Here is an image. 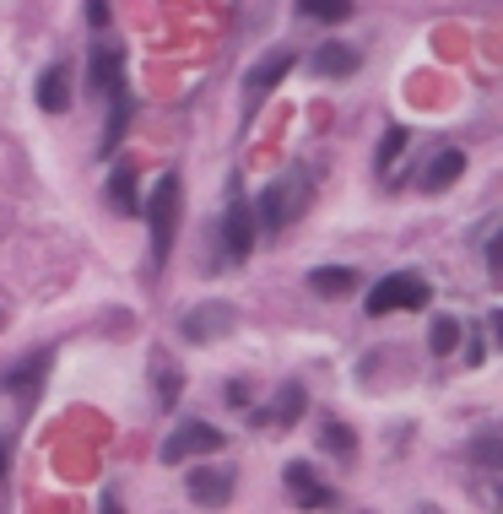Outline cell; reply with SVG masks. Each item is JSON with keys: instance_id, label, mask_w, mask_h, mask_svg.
<instances>
[{"instance_id": "1", "label": "cell", "mask_w": 503, "mask_h": 514, "mask_svg": "<svg viewBox=\"0 0 503 514\" xmlns=\"http://www.w3.org/2000/svg\"><path fill=\"white\" fill-rule=\"evenodd\" d=\"M179 217H184V179L179 174H163L152 190V206H147V228H152V266L163 271L168 255H174V239H179Z\"/></svg>"}, {"instance_id": "2", "label": "cell", "mask_w": 503, "mask_h": 514, "mask_svg": "<svg viewBox=\"0 0 503 514\" xmlns=\"http://www.w3.org/2000/svg\"><path fill=\"white\" fill-rule=\"evenodd\" d=\"M309 190H314V174H309V168H293L287 179H276L271 190L260 195V222H266L271 239L287 228V222L303 217V206H309Z\"/></svg>"}, {"instance_id": "3", "label": "cell", "mask_w": 503, "mask_h": 514, "mask_svg": "<svg viewBox=\"0 0 503 514\" xmlns=\"http://www.w3.org/2000/svg\"><path fill=\"white\" fill-rule=\"evenodd\" d=\"M433 303V287L422 282L417 271H395L385 282H374L368 293V314H395V309H428Z\"/></svg>"}, {"instance_id": "4", "label": "cell", "mask_w": 503, "mask_h": 514, "mask_svg": "<svg viewBox=\"0 0 503 514\" xmlns=\"http://www.w3.org/2000/svg\"><path fill=\"white\" fill-rule=\"evenodd\" d=\"M222 428H211V423H179L174 433H168V444H163V466H184V460H195V455H211V450H222Z\"/></svg>"}, {"instance_id": "5", "label": "cell", "mask_w": 503, "mask_h": 514, "mask_svg": "<svg viewBox=\"0 0 503 514\" xmlns=\"http://www.w3.org/2000/svg\"><path fill=\"white\" fill-rule=\"evenodd\" d=\"M222 255H228V260H249V255H255V212H249L244 195H233L228 217H222Z\"/></svg>"}, {"instance_id": "6", "label": "cell", "mask_w": 503, "mask_h": 514, "mask_svg": "<svg viewBox=\"0 0 503 514\" xmlns=\"http://www.w3.org/2000/svg\"><path fill=\"white\" fill-rule=\"evenodd\" d=\"M293 65H298V55H293L287 44H282V49H266V55L249 65V76H244V98H249V103H260L276 82H282L287 71H293Z\"/></svg>"}, {"instance_id": "7", "label": "cell", "mask_w": 503, "mask_h": 514, "mask_svg": "<svg viewBox=\"0 0 503 514\" xmlns=\"http://www.w3.org/2000/svg\"><path fill=\"white\" fill-rule=\"evenodd\" d=\"M233 320H238L233 303H201V309H184L179 331H184V341H217L233 331Z\"/></svg>"}, {"instance_id": "8", "label": "cell", "mask_w": 503, "mask_h": 514, "mask_svg": "<svg viewBox=\"0 0 503 514\" xmlns=\"http://www.w3.org/2000/svg\"><path fill=\"white\" fill-rule=\"evenodd\" d=\"M190 498L201 509H222L233 498V471L228 466H201V471H190Z\"/></svg>"}, {"instance_id": "9", "label": "cell", "mask_w": 503, "mask_h": 514, "mask_svg": "<svg viewBox=\"0 0 503 514\" xmlns=\"http://www.w3.org/2000/svg\"><path fill=\"white\" fill-rule=\"evenodd\" d=\"M44 374H49V352H33V358H22V363L6 374V390L17 395L22 406H33L38 390H44Z\"/></svg>"}, {"instance_id": "10", "label": "cell", "mask_w": 503, "mask_h": 514, "mask_svg": "<svg viewBox=\"0 0 503 514\" xmlns=\"http://www.w3.org/2000/svg\"><path fill=\"white\" fill-rule=\"evenodd\" d=\"M287 487L298 493L303 509H336V487H325L309 466H303V460H293V466H287Z\"/></svg>"}, {"instance_id": "11", "label": "cell", "mask_w": 503, "mask_h": 514, "mask_svg": "<svg viewBox=\"0 0 503 514\" xmlns=\"http://www.w3.org/2000/svg\"><path fill=\"white\" fill-rule=\"evenodd\" d=\"M38 109L44 114L71 109V65H49V71L38 76Z\"/></svg>"}, {"instance_id": "12", "label": "cell", "mask_w": 503, "mask_h": 514, "mask_svg": "<svg viewBox=\"0 0 503 514\" xmlns=\"http://www.w3.org/2000/svg\"><path fill=\"white\" fill-rule=\"evenodd\" d=\"M460 174H466V152L455 147H439V157L428 163V174H422V190H449Z\"/></svg>"}, {"instance_id": "13", "label": "cell", "mask_w": 503, "mask_h": 514, "mask_svg": "<svg viewBox=\"0 0 503 514\" xmlns=\"http://www.w3.org/2000/svg\"><path fill=\"white\" fill-rule=\"evenodd\" d=\"M357 65H363V60H357V49H347V44H320V49H314V71L336 76V82H341V76H357Z\"/></svg>"}, {"instance_id": "14", "label": "cell", "mask_w": 503, "mask_h": 514, "mask_svg": "<svg viewBox=\"0 0 503 514\" xmlns=\"http://www.w3.org/2000/svg\"><path fill=\"white\" fill-rule=\"evenodd\" d=\"M92 98H109V92H119V55L114 49H92V76H87Z\"/></svg>"}, {"instance_id": "15", "label": "cell", "mask_w": 503, "mask_h": 514, "mask_svg": "<svg viewBox=\"0 0 503 514\" xmlns=\"http://www.w3.org/2000/svg\"><path fill=\"white\" fill-rule=\"evenodd\" d=\"M309 287L320 298H347L352 287H357V271H347V266H320V271H309Z\"/></svg>"}, {"instance_id": "16", "label": "cell", "mask_w": 503, "mask_h": 514, "mask_svg": "<svg viewBox=\"0 0 503 514\" xmlns=\"http://www.w3.org/2000/svg\"><path fill=\"white\" fill-rule=\"evenodd\" d=\"M136 174L130 168H114V179H109V212L114 217H136Z\"/></svg>"}, {"instance_id": "17", "label": "cell", "mask_w": 503, "mask_h": 514, "mask_svg": "<svg viewBox=\"0 0 503 514\" xmlns=\"http://www.w3.org/2000/svg\"><path fill=\"white\" fill-rule=\"evenodd\" d=\"M303 406H309V395H303V385L293 379V385H287L282 395H276V406H271V423H276V428H293L298 417H303Z\"/></svg>"}, {"instance_id": "18", "label": "cell", "mask_w": 503, "mask_h": 514, "mask_svg": "<svg viewBox=\"0 0 503 514\" xmlns=\"http://www.w3.org/2000/svg\"><path fill=\"white\" fill-rule=\"evenodd\" d=\"M320 444H325V450H336L341 460H357V433L347 423H325L320 428Z\"/></svg>"}, {"instance_id": "19", "label": "cell", "mask_w": 503, "mask_h": 514, "mask_svg": "<svg viewBox=\"0 0 503 514\" xmlns=\"http://www.w3.org/2000/svg\"><path fill=\"white\" fill-rule=\"evenodd\" d=\"M298 11H303V17H314V22H347L352 17V0H298Z\"/></svg>"}, {"instance_id": "20", "label": "cell", "mask_w": 503, "mask_h": 514, "mask_svg": "<svg viewBox=\"0 0 503 514\" xmlns=\"http://www.w3.org/2000/svg\"><path fill=\"white\" fill-rule=\"evenodd\" d=\"M428 347L439 352V358H449V352L460 347V320H449V314H439V320H433V331H428Z\"/></svg>"}, {"instance_id": "21", "label": "cell", "mask_w": 503, "mask_h": 514, "mask_svg": "<svg viewBox=\"0 0 503 514\" xmlns=\"http://www.w3.org/2000/svg\"><path fill=\"white\" fill-rule=\"evenodd\" d=\"M152 379H157V395H163V406H174V395H179V368L168 363V358H152Z\"/></svg>"}, {"instance_id": "22", "label": "cell", "mask_w": 503, "mask_h": 514, "mask_svg": "<svg viewBox=\"0 0 503 514\" xmlns=\"http://www.w3.org/2000/svg\"><path fill=\"white\" fill-rule=\"evenodd\" d=\"M401 152H406V130H401V125H390V130H385V141H379V174H390Z\"/></svg>"}, {"instance_id": "23", "label": "cell", "mask_w": 503, "mask_h": 514, "mask_svg": "<svg viewBox=\"0 0 503 514\" xmlns=\"http://www.w3.org/2000/svg\"><path fill=\"white\" fill-rule=\"evenodd\" d=\"M487 276H493V282H503V249H498V239L487 244Z\"/></svg>"}, {"instance_id": "24", "label": "cell", "mask_w": 503, "mask_h": 514, "mask_svg": "<svg viewBox=\"0 0 503 514\" xmlns=\"http://www.w3.org/2000/svg\"><path fill=\"white\" fill-rule=\"evenodd\" d=\"M87 22L92 28H109V6H103V0H87Z\"/></svg>"}, {"instance_id": "25", "label": "cell", "mask_w": 503, "mask_h": 514, "mask_svg": "<svg viewBox=\"0 0 503 514\" xmlns=\"http://www.w3.org/2000/svg\"><path fill=\"white\" fill-rule=\"evenodd\" d=\"M476 460H482V466H498V439H482V444H476Z\"/></svg>"}, {"instance_id": "26", "label": "cell", "mask_w": 503, "mask_h": 514, "mask_svg": "<svg viewBox=\"0 0 503 514\" xmlns=\"http://www.w3.org/2000/svg\"><path fill=\"white\" fill-rule=\"evenodd\" d=\"M6 466H11V444L0 439V477H6Z\"/></svg>"}, {"instance_id": "27", "label": "cell", "mask_w": 503, "mask_h": 514, "mask_svg": "<svg viewBox=\"0 0 503 514\" xmlns=\"http://www.w3.org/2000/svg\"><path fill=\"white\" fill-rule=\"evenodd\" d=\"M0 331H6V314H0Z\"/></svg>"}]
</instances>
